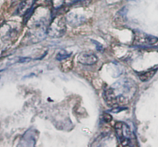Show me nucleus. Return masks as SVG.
<instances>
[{"label": "nucleus", "mask_w": 158, "mask_h": 147, "mask_svg": "<svg viewBox=\"0 0 158 147\" xmlns=\"http://www.w3.org/2000/svg\"><path fill=\"white\" fill-rule=\"evenodd\" d=\"M73 66V63L72 61H66L64 62V63H63L61 64V66H60V68H61V70L63 71V72H69V71H70L71 69H72Z\"/></svg>", "instance_id": "obj_11"}, {"label": "nucleus", "mask_w": 158, "mask_h": 147, "mask_svg": "<svg viewBox=\"0 0 158 147\" xmlns=\"http://www.w3.org/2000/svg\"><path fill=\"white\" fill-rule=\"evenodd\" d=\"M77 60L80 64L85 65V66H92L97 63L98 58L94 52H82L79 54Z\"/></svg>", "instance_id": "obj_4"}, {"label": "nucleus", "mask_w": 158, "mask_h": 147, "mask_svg": "<svg viewBox=\"0 0 158 147\" xmlns=\"http://www.w3.org/2000/svg\"><path fill=\"white\" fill-rule=\"evenodd\" d=\"M85 18L81 15H78L77 14L70 13L66 17V22L69 23L71 26H77L84 22Z\"/></svg>", "instance_id": "obj_8"}, {"label": "nucleus", "mask_w": 158, "mask_h": 147, "mask_svg": "<svg viewBox=\"0 0 158 147\" xmlns=\"http://www.w3.org/2000/svg\"><path fill=\"white\" fill-rule=\"evenodd\" d=\"M115 130L117 137L118 138L120 144L123 146H132L134 145L133 140L134 136L132 131L130 129L129 126L123 122H117L115 124Z\"/></svg>", "instance_id": "obj_2"}, {"label": "nucleus", "mask_w": 158, "mask_h": 147, "mask_svg": "<svg viewBox=\"0 0 158 147\" xmlns=\"http://www.w3.org/2000/svg\"><path fill=\"white\" fill-rule=\"evenodd\" d=\"M103 120L106 123H110L112 121V116L108 112H103Z\"/></svg>", "instance_id": "obj_14"}, {"label": "nucleus", "mask_w": 158, "mask_h": 147, "mask_svg": "<svg viewBox=\"0 0 158 147\" xmlns=\"http://www.w3.org/2000/svg\"><path fill=\"white\" fill-rule=\"evenodd\" d=\"M17 34V30L15 28L12 27L9 24H4L0 27V35L2 38L6 39H10Z\"/></svg>", "instance_id": "obj_7"}, {"label": "nucleus", "mask_w": 158, "mask_h": 147, "mask_svg": "<svg viewBox=\"0 0 158 147\" xmlns=\"http://www.w3.org/2000/svg\"><path fill=\"white\" fill-rule=\"evenodd\" d=\"M65 0H51V5L55 9H59L63 7Z\"/></svg>", "instance_id": "obj_13"}, {"label": "nucleus", "mask_w": 158, "mask_h": 147, "mask_svg": "<svg viewBox=\"0 0 158 147\" xmlns=\"http://www.w3.org/2000/svg\"><path fill=\"white\" fill-rule=\"evenodd\" d=\"M35 131L29 130L28 132L26 133L25 136H23V140H24L26 143H30L31 146H32V145L31 144V143H32L34 145H35Z\"/></svg>", "instance_id": "obj_10"}, {"label": "nucleus", "mask_w": 158, "mask_h": 147, "mask_svg": "<svg viewBox=\"0 0 158 147\" xmlns=\"http://www.w3.org/2000/svg\"><path fill=\"white\" fill-rule=\"evenodd\" d=\"M89 0H72V4H82L86 3Z\"/></svg>", "instance_id": "obj_16"}, {"label": "nucleus", "mask_w": 158, "mask_h": 147, "mask_svg": "<svg viewBox=\"0 0 158 147\" xmlns=\"http://www.w3.org/2000/svg\"><path fill=\"white\" fill-rule=\"evenodd\" d=\"M16 1H19V0H12V2H16Z\"/></svg>", "instance_id": "obj_17"}, {"label": "nucleus", "mask_w": 158, "mask_h": 147, "mask_svg": "<svg viewBox=\"0 0 158 147\" xmlns=\"http://www.w3.org/2000/svg\"><path fill=\"white\" fill-rule=\"evenodd\" d=\"M103 99L106 104L110 107H116L117 106V96H116L113 88H106L103 92Z\"/></svg>", "instance_id": "obj_6"}, {"label": "nucleus", "mask_w": 158, "mask_h": 147, "mask_svg": "<svg viewBox=\"0 0 158 147\" xmlns=\"http://www.w3.org/2000/svg\"><path fill=\"white\" fill-rule=\"evenodd\" d=\"M66 31V19L62 15L56 16L52 19L47 28V35L51 38H61Z\"/></svg>", "instance_id": "obj_1"}, {"label": "nucleus", "mask_w": 158, "mask_h": 147, "mask_svg": "<svg viewBox=\"0 0 158 147\" xmlns=\"http://www.w3.org/2000/svg\"><path fill=\"white\" fill-rule=\"evenodd\" d=\"M34 3H35L34 0H24L22 2L17 9L18 15H22V16L28 15V18H30L31 14H29V12H32Z\"/></svg>", "instance_id": "obj_5"}, {"label": "nucleus", "mask_w": 158, "mask_h": 147, "mask_svg": "<svg viewBox=\"0 0 158 147\" xmlns=\"http://www.w3.org/2000/svg\"><path fill=\"white\" fill-rule=\"evenodd\" d=\"M70 55H71V53H67L66 51L63 50V51H61V52H60L58 54H57L56 59L57 60H59V61H63V60L66 59H67V58H69Z\"/></svg>", "instance_id": "obj_12"}, {"label": "nucleus", "mask_w": 158, "mask_h": 147, "mask_svg": "<svg viewBox=\"0 0 158 147\" xmlns=\"http://www.w3.org/2000/svg\"><path fill=\"white\" fill-rule=\"evenodd\" d=\"M124 109H127V108H123V107H119V106H117V107H113V109L111 110H110V112H114V113H117V112H120V111H123Z\"/></svg>", "instance_id": "obj_15"}, {"label": "nucleus", "mask_w": 158, "mask_h": 147, "mask_svg": "<svg viewBox=\"0 0 158 147\" xmlns=\"http://www.w3.org/2000/svg\"><path fill=\"white\" fill-rule=\"evenodd\" d=\"M157 72V68L147 71V72L138 73V77L142 82H148L154 76L156 72Z\"/></svg>", "instance_id": "obj_9"}, {"label": "nucleus", "mask_w": 158, "mask_h": 147, "mask_svg": "<svg viewBox=\"0 0 158 147\" xmlns=\"http://www.w3.org/2000/svg\"><path fill=\"white\" fill-rule=\"evenodd\" d=\"M134 44L139 46H152L158 42V38L154 35H148L140 31H134Z\"/></svg>", "instance_id": "obj_3"}]
</instances>
